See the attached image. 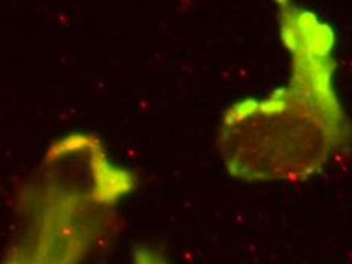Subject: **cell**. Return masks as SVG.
I'll return each instance as SVG.
<instances>
[{
	"label": "cell",
	"instance_id": "6da1fadb",
	"mask_svg": "<svg viewBox=\"0 0 352 264\" xmlns=\"http://www.w3.org/2000/svg\"><path fill=\"white\" fill-rule=\"evenodd\" d=\"M287 55L284 85L266 98L225 109L217 152L225 170L245 182H302L351 142L352 128L336 87V32L296 0H274Z\"/></svg>",
	"mask_w": 352,
	"mask_h": 264
},
{
	"label": "cell",
	"instance_id": "7a4b0ae2",
	"mask_svg": "<svg viewBox=\"0 0 352 264\" xmlns=\"http://www.w3.org/2000/svg\"><path fill=\"white\" fill-rule=\"evenodd\" d=\"M135 188L137 175L98 135L58 138L20 190L17 231L0 264H85Z\"/></svg>",
	"mask_w": 352,
	"mask_h": 264
},
{
	"label": "cell",
	"instance_id": "3957f363",
	"mask_svg": "<svg viewBox=\"0 0 352 264\" xmlns=\"http://www.w3.org/2000/svg\"><path fill=\"white\" fill-rule=\"evenodd\" d=\"M131 264H170L158 249L137 246L131 255Z\"/></svg>",
	"mask_w": 352,
	"mask_h": 264
}]
</instances>
